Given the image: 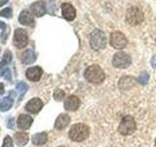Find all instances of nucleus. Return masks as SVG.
<instances>
[{"label": "nucleus", "mask_w": 156, "mask_h": 147, "mask_svg": "<svg viewBox=\"0 0 156 147\" xmlns=\"http://www.w3.org/2000/svg\"><path fill=\"white\" fill-rule=\"evenodd\" d=\"M12 61V53L11 51H5L4 55L2 57V61H1V64H0V67H1V69L5 66V65H8V64Z\"/></svg>", "instance_id": "obj_24"}, {"label": "nucleus", "mask_w": 156, "mask_h": 147, "mask_svg": "<svg viewBox=\"0 0 156 147\" xmlns=\"http://www.w3.org/2000/svg\"><path fill=\"white\" fill-rule=\"evenodd\" d=\"M136 126L134 118L132 116H125L121 120L120 125L118 126V131L122 135H130L136 130Z\"/></svg>", "instance_id": "obj_4"}, {"label": "nucleus", "mask_w": 156, "mask_h": 147, "mask_svg": "<svg viewBox=\"0 0 156 147\" xmlns=\"http://www.w3.org/2000/svg\"><path fill=\"white\" fill-rule=\"evenodd\" d=\"M2 147H13V139L11 138V136L7 135L6 137H5Z\"/></svg>", "instance_id": "obj_29"}, {"label": "nucleus", "mask_w": 156, "mask_h": 147, "mask_svg": "<svg viewBox=\"0 0 156 147\" xmlns=\"http://www.w3.org/2000/svg\"><path fill=\"white\" fill-rule=\"evenodd\" d=\"M0 85H1V92H0V94H3L4 93V85L3 83H0Z\"/></svg>", "instance_id": "obj_33"}, {"label": "nucleus", "mask_w": 156, "mask_h": 147, "mask_svg": "<svg viewBox=\"0 0 156 147\" xmlns=\"http://www.w3.org/2000/svg\"><path fill=\"white\" fill-rule=\"evenodd\" d=\"M138 81H139V82L140 83V85H145L146 83L148 82V81H149V75H148V73H146V72L140 73V75L138 77Z\"/></svg>", "instance_id": "obj_25"}, {"label": "nucleus", "mask_w": 156, "mask_h": 147, "mask_svg": "<svg viewBox=\"0 0 156 147\" xmlns=\"http://www.w3.org/2000/svg\"><path fill=\"white\" fill-rule=\"evenodd\" d=\"M128 40H127L126 36L120 32H114L111 33L110 36V44L112 47L116 49H122L126 47Z\"/></svg>", "instance_id": "obj_8"}, {"label": "nucleus", "mask_w": 156, "mask_h": 147, "mask_svg": "<svg viewBox=\"0 0 156 147\" xmlns=\"http://www.w3.org/2000/svg\"><path fill=\"white\" fill-rule=\"evenodd\" d=\"M32 143L34 145H43L45 144L48 140V135L46 132H39L32 136Z\"/></svg>", "instance_id": "obj_19"}, {"label": "nucleus", "mask_w": 156, "mask_h": 147, "mask_svg": "<svg viewBox=\"0 0 156 147\" xmlns=\"http://www.w3.org/2000/svg\"><path fill=\"white\" fill-rule=\"evenodd\" d=\"M14 45L17 48L21 49L23 48L24 46H27V44L28 42V36L27 32L24 29L19 28L15 31L14 33V39H13Z\"/></svg>", "instance_id": "obj_7"}, {"label": "nucleus", "mask_w": 156, "mask_h": 147, "mask_svg": "<svg viewBox=\"0 0 156 147\" xmlns=\"http://www.w3.org/2000/svg\"><path fill=\"white\" fill-rule=\"evenodd\" d=\"M70 123V117L66 114H61L57 118V120L55 122V127L57 130H63L68 126V124Z\"/></svg>", "instance_id": "obj_16"}, {"label": "nucleus", "mask_w": 156, "mask_h": 147, "mask_svg": "<svg viewBox=\"0 0 156 147\" xmlns=\"http://www.w3.org/2000/svg\"><path fill=\"white\" fill-rule=\"evenodd\" d=\"M62 15L67 21H73L76 17V11L70 3H63L62 5Z\"/></svg>", "instance_id": "obj_9"}, {"label": "nucleus", "mask_w": 156, "mask_h": 147, "mask_svg": "<svg viewBox=\"0 0 156 147\" xmlns=\"http://www.w3.org/2000/svg\"><path fill=\"white\" fill-rule=\"evenodd\" d=\"M126 21L131 26H136L144 21V14L138 7H131L126 14Z\"/></svg>", "instance_id": "obj_5"}, {"label": "nucleus", "mask_w": 156, "mask_h": 147, "mask_svg": "<svg viewBox=\"0 0 156 147\" xmlns=\"http://www.w3.org/2000/svg\"><path fill=\"white\" fill-rule=\"evenodd\" d=\"M151 65H152V67L154 69H156V55L152 57V59H151Z\"/></svg>", "instance_id": "obj_30"}, {"label": "nucleus", "mask_w": 156, "mask_h": 147, "mask_svg": "<svg viewBox=\"0 0 156 147\" xmlns=\"http://www.w3.org/2000/svg\"><path fill=\"white\" fill-rule=\"evenodd\" d=\"M32 122H33V119L30 116L22 114V115H20L19 118H18L17 125H18V127L20 130H28L29 127L31 126Z\"/></svg>", "instance_id": "obj_11"}, {"label": "nucleus", "mask_w": 156, "mask_h": 147, "mask_svg": "<svg viewBox=\"0 0 156 147\" xmlns=\"http://www.w3.org/2000/svg\"><path fill=\"white\" fill-rule=\"evenodd\" d=\"M65 96H66V93L61 89H57L54 92V98H55V100L57 101H62Z\"/></svg>", "instance_id": "obj_27"}, {"label": "nucleus", "mask_w": 156, "mask_h": 147, "mask_svg": "<svg viewBox=\"0 0 156 147\" xmlns=\"http://www.w3.org/2000/svg\"><path fill=\"white\" fill-rule=\"evenodd\" d=\"M14 137H15V141H16L17 145H19V146L26 145L28 142V139H29L28 134H27V132H21V131L16 132Z\"/></svg>", "instance_id": "obj_20"}, {"label": "nucleus", "mask_w": 156, "mask_h": 147, "mask_svg": "<svg viewBox=\"0 0 156 147\" xmlns=\"http://www.w3.org/2000/svg\"><path fill=\"white\" fill-rule=\"evenodd\" d=\"M155 41H156V40H155Z\"/></svg>", "instance_id": "obj_36"}, {"label": "nucleus", "mask_w": 156, "mask_h": 147, "mask_svg": "<svg viewBox=\"0 0 156 147\" xmlns=\"http://www.w3.org/2000/svg\"><path fill=\"white\" fill-rule=\"evenodd\" d=\"M31 12L37 17H42L47 12V7L44 1H36L31 4Z\"/></svg>", "instance_id": "obj_14"}, {"label": "nucleus", "mask_w": 156, "mask_h": 147, "mask_svg": "<svg viewBox=\"0 0 156 147\" xmlns=\"http://www.w3.org/2000/svg\"><path fill=\"white\" fill-rule=\"evenodd\" d=\"M7 2H8V0H0V6H3V5Z\"/></svg>", "instance_id": "obj_32"}, {"label": "nucleus", "mask_w": 156, "mask_h": 147, "mask_svg": "<svg viewBox=\"0 0 156 147\" xmlns=\"http://www.w3.org/2000/svg\"><path fill=\"white\" fill-rule=\"evenodd\" d=\"M155 144H156V140H155Z\"/></svg>", "instance_id": "obj_35"}, {"label": "nucleus", "mask_w": 156, "mask_h": 147, "mask_svg": "<svg viewBox=\"0 0 156 147\" xmlns=\"http://www.w3.org/2000/svg\"><path fill=\"white\" fill-rule=\"evenodd\" d=\"M13 122H14V120H13V119H10V120L8 121L7 126L9 127V129H13V127H14V126H13Z\"/></svg>", "instance_id": "obj_31"}, {"label": "nucleus", "mask_w": 156, "mask_h": 147, "mask_svg": "<svg viewBox=\"0 0 156 147\" xmlns=\"http://www.w3.org/2000/svg\"><path fill=\"white\" fill-rule=\"evenodd\" d=\"M36 60V55L31 49H27L26 50L22 55V62L23 64H31L33 62H35Z\"/></svg>", "instance_id": "obj_18"}, {"label": "nucleus", "mask_w": 156, "mask_h": 147, "mask_svg": "<svg viewBox=\"0 0 156 147\" xmlns=\"http://www.w3.org/2000/svg\"><path fill=\"white\" fill-rule=\"evenodd\" d=\"M60 147H65V146H60Z\"/></svg>", "instance_id": "obj_34"}, {"label": "nucleus", "mask_w": 156, "mask_h": 147, "mask_svg": "<svg viewBox=\"0 0 156 147\" xmlns=\"http://www.w3.org/2000/svg\"><path fill=\"white\" fill-rule=\"evenodd\" d=\"M90 130L89 127L84 124H76L70 127V130L68 132V136L73 141L80 142L85 140L89 136Z\"/></svg>", "instance_id": "obj_2"}, {"label": "nucleus", "mask_w": 156, "mask_h": 147, "mask_svg": "<svg viewBox=\"0 0 156 147\" xmlns=\"http://www.w3.org/2000/svg\"><path fill=\"white\" fill-rule=\"evenodd\" d=\"M80 106L79 98L75 95L68 96L65 100V109L66 111H76Z\"/></svg>", "instance_id": "obj_12"}, {"label": "nucleus", "mask_w": 156, "mask_h": 147, "mask_svg": "<svg viewBox=\"0 0 156 147\" xmlns=\"http://www.w3.org/2000/svg\"><path fill=\"white\" fill-rule=\"evenodd\" d=\"M90 45L94 50H101L106 45V36L101 29H95L90 36Z\"/></svg>", "instance_id": "obj_3"}, {"label": "nucleus", "mask_w": 156, "mask_h": 147, "mask_svg": "<svg viewBox=\"0 0 156 147\" xmlns=\"http://www.w3.org/2000/svg\"><path fill=\"white\" fill-rule=\"evenodd\" d=\"M135 81V78L132 77H123L119 81V87L122 90H127L132 86H134Z\"/></svg>", "instance_id": "obj_17"}, {"label": "nucleus", "mask_w": 156, "mask_h": 147, "mask_svg": "<svg viewBox=\"0 0 156 147\" xmlns=\"http://www.w3.org/2000/svg\"><path fill=\"white\" fill-rule=\"evenodd\" d=\"M13 97L10 95V96H7V97H4L1 103H0V110L2 112H5V111H8L9 109H11V107L13 106Z\"/></svg>", "instance_id": "obj_21"}, {"label": "nucleus", "mask_w": 156, "mask_h": 147, "mask_svg": "<svg viewBox=\"0 0 156 147\" xmlns=\"http://www.w3.org/2000/svg\"><path fill=\"white\" fill-rule=\"evenodd\" d=\"M132 63V59L129 54L125 52H118L112 58V65L118 69L128 68Z\"/></svg>", "instance_id": "obj_6"}, {"label": "nucleus", "mask_w": 156, "mask_h": 147, "mask_svg": "<svg viewBox=\"0 0 156 147\" xmlns=\"http://www.w3.org/2000/svg\"><path fill=\"white\" fill-rule=\"evenodd\" d=\"M19 22L23 26L32 27L34 24V19L30 12L27 11V10H23L19 16Z\"/></svg>", "instance_id": "obj_15"}, {"label": "nucleus", "mask_w": 156, "mask_h": 147, "mask_svg": "<svg viewBox=\"0 0 156 147\" xmlns=\"http://www.w3.org/2000/svg\"><path fill=\"white\" fill-rule=\"evenodd\" d=\"M43 102L39 98H32L29 100L26 105V110L31 114H37V113L42 109Z\"/></svg>", "instance_id": "obj_10"}, {"label": "nucleus", "mask_w": 156, "mask_h": 147, "mask_svg": "<svg viewBox=\"0 0 156 147\" xmlns=\"http://www.w3.org/2000/svg\"><path fill=\"white\" fill-rule=\"evenodd\" d=\"M84 77L89 82L94 83V85H99L105 81V74L100 66L92 65L86 69Z\"/></svg>", "instance_id": "obj_1"}, {"label": "nucleus", "mask_w": 156, "mask_h": 147, "mask_svg": "<svg viewBox=\"0 0 156 147\" xmlns=\"http://www.w3.org/2000/svg\"><path fill=\"white\" fill-rule=\"evenodd\" d=\"M0 75H1V77H3L4 78H6V80L9 81H12L11 71H10L8 68H2L1 72H0Z\"/></svg>", "instance_id": "obj_26"}, {"label": "nucleus", "mask_w": 156, "mask_h": 147, "mask_svg": "<svg viewBox=\"0 0 156 147\" xmlns=\"http://www.w3.org/2000/svg\"><path fill=\"white\" fill-rule=\"evenodd\" d=\"M16 89L20 92V98H19V101H21L22 100V98H23V96L26 94V92L27 91V89H28V86H27V85L26 82H23V81H21V82H19L18 85H16Z\"/></svg>", "instance_id": "obj_23"}, {"label": "nucleus", "mask_w": 156, "mask_h": 147, "mask_svg": "<svg viewBox=\"0 0 156 147\" xmlns=\"http://www.w3.org/2000/svg\"><path fill=\"white\" fill-rule=\"evenodd\" d=\"M0 16H2L4 18H12L13 16V12L11 8H5L3 9L1 12H0Z\"/></svg>", "instance_id": "obj_28"}, {"label": "nucleus", "mask_w": 156, "mask_h": 147, "mask_svg": "<svg viewBox=\"0 0 156 147\" xmlns=\"http://www.w3.org/2000/svg\"><path fill=\"white\" fill-rule=\"evenodd\" d=\"M0 26H1V42L3 44L6 43V39L10 33L9 27L4 22H0Z\"/></svg>", "instance_id": "obj_22"}, {"label": "nucleus", "mask_w": 156, "mask_h": 147, "mask_svg": "<svg viewBox=\"0 0 156 147\" xmlns=\"http://www.w3.org/2000/svg\"><path fill=\"white\" fill-rule=\"evenodd\" d=\"M43 71L40 67H31L27 70V77L31 81H38L42 77Z\"/></svg>", "instance_id": "obj_13"}]
</instances>
